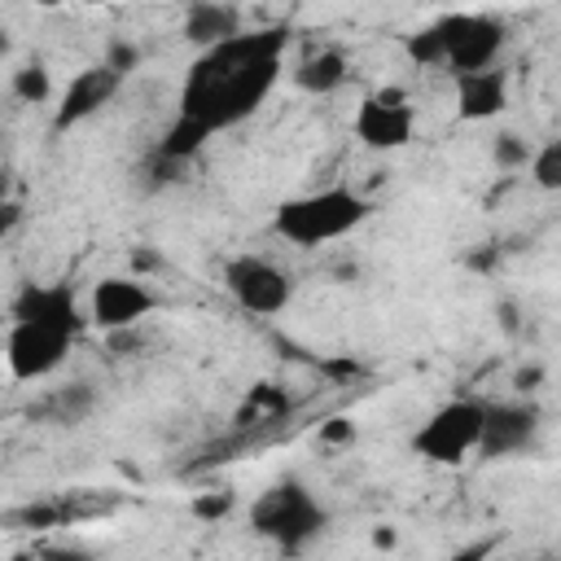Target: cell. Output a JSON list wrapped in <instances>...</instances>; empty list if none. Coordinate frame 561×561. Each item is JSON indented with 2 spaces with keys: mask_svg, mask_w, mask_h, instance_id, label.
<instances>
[{
  "mask_svg": "<svg viewBox=\"0 0 561 561\" xmlns=\"http://www.w3.org/2000/svg\"><path fill=\"white\" fill-rule=\"evenodd\" d=\"M530 180H535V188H543V193H561V136H552V140H543V145H535V153H530Z\"/></svg>",
  "mask_w": 561,
  "mask_h": 561,
  "instance_id": "cell-19",
  "label": "cell"
},
{
  "mask_svg": "<svg viewBox=\"0 0 561 561\" xmlns=\"http://www.w3.org/2000/svg\"><path fill=\"white\" fill-rule=\"evenodd\" d=\"M443 39H447V70L460 79V75H478V70H491L508 44V31L500 18L491 13H443L434 18Z\"/></svg>",
  "mask_w": 561,
  "mask_h": 561,
  "instance_id": "cell-6",
  "label": "cell"
},
{
  "mask_svg": "<svg viewBox=\"0 0 561 561\" xmlns=\"http://www.w3.org/2000/svg\"><path fill=\"white\" fill-rule=\"evenodd\" d=\"M118 83H123V75H118V70H110L105 61H101V66L79 70V75L66 83V92H61V105H57V114H53V127H57V131H66V127H75V123L92 118V114H96V110L118 92Z\"/></svg>",
  "mask_w": 561,
  "mask_h": 561,
  "instance_id": "cell-12",
  "label": "cell"
},
{
  "mask_svg": "<svg viewBox=\"0 0 561 561\" xmlns=\"http://www.w3.org/2000/svg\"><path fill=\"white\" fill-rule=\"evenodd\" d=\"M237 508V495L232 491H197L193 500H188V513L197 517V522H219V517H228Z\"/></svg>",
  "mask_w": 561,
  "mask_h": 561,
  "instance_id": "cell-21",
  "label": "cell"
},
{
  "mask_svg": "<svg viewBox=\"0 0 561 561\" xmlns=\"http://www.w3.org/2000/svg\"><path fill=\"white\" fill-rule=\"evenodd\" d=\"M482 425H486L482 399H447L421 421V430L412 434V451L430 465H460L478 451Z\"/></svg>",
  "mask_w": 561,
  "mask_h": 561,
  "instance_id": "cell-4",
  "label": "cell"
},
{
  "mask_svg": "<svg viewBox=\"0 0 561 561\" xmlns=\"http://www.w3.org/2000/svg\"><path fill=\"white\" fill-rule=\"evenodd\" d=\"M158 307V294L140 276H101L88 294V320L110 333H131L149 311Z\"/></svg>",
  "mask_w": 561,
  "mask_h": 561,
  "instance_id": "cell-9",
  "label": "cell"
},
{
  "mask_svg": "<svg viewBox=\"0 0 561 561\" xmlns=\"http://www.w3.org/2000/svg\"><path fill=\"white\" fill-rule=\"evenodd\" d=\"M79 333L57 329V324H35V320H9L4 329V364L13 381H44L53 377Z\"/></svg>",
  "mask_w": 561,
  "mask_h": 561,
  "instance_id": "cell-5",
  "label": "cell"
},
{
  "mask_svg": "<svg viewBox=\"0 0 561 561\" xmlns=\"http://www.w3.org/2000/svg\"><path fill=\"white\" fill-rule=\"evenodd\" d=\"M539 381H543V368L539 364H526V368H517L513 373V386L526 394V390H539Z\"/></svg>",
  "mask_w": 561,
  "mask_h": 561,
  "instance_id": "cell-26",
  "label": "cell"
},
{
  "mask_svg": "<svg viewBox=\"0 0 561 561\" xmlns=\"http://www.w3.org/2000/svg\"><path fill=\"white\" fill-rule=\"evenodd\" d=\"M504 105H508V75L500 66L456 79V118L486 123V118L504 114Z\"/></svg>",
  "mask_w": 561,
  "mask_h": 561,
  "instance_id": "cell-13",
  "label": "cell"
},
{
  "mask_svg": "<svg viewBox=\"0 0 561 561\" xmlns=\"http://www.w3.org/2000/svg\"><path fill=\"white\" fill-rule=\"evenodd\" d=\"M535 434H539L535 403H486V425H482L478 456H486V460L517 456L535 443Z\"/></svg>",
  "mask_w": 561,
  "mask_h": 561,
  "instance_id": "cell-11",
  "label": "cell"
},
{
  "mask_svg": "<svg viewBox=\"0 0 561 561\" xmlns=\"http://www.w3.org/2000/svg\"><path fill=\"white\" fill-rule=\"evenodd\" d=\"M329 526L324 504L298 482V478H280L272 482L254 504H250V530L267 543H276L280 552H302L311 539H320Z\"/></svg>",
  "mask_w": 561,
  "mask_h": 561,
  "instance_id": "cell-3",
  "label": "cell"
},
{
  "mask_svg": "<svg viewBox=\"0 0 561 561\" xmlns=\"http://www.w3.org/2000/svg\"><path fill=\"white\" fill-rule=\"evenodd\" d=\"M224 289L241 311L280 316L294 302V276L263 254H232L224 263Z\"/></svg>",
  "mask_w": 561,
  "mask_h": 561,
  "instance_id": "cell-7",
  "label": "cell"
},
{
  "mask_svg": "<svg viewBox=\"0 0 561 561\" xmlns=\"http://www.w3.org/2000/svg\"><path fill=\"white\" fill-rule=\"evenodd\" d=\"M403 53H408V61L421 66V70H430V66H447V39H443L438 22L412 31V35L403 39Z\"/></svg>",
  "mask_w": 561,
  "mask_h": 561,
  "instance_id": "cell-18",
  "label": "cell"
},
{
  "mask_svg": "<svg viewBox=\"0 0 561 561\" xmlns=\"http://www.w3.org/2000/svg\"><path fill=\"white\" fill-rule=\"evenodd\" d=\"M351 131L364 149L373 153H394V149H408L412 136H416V110L408 105V92L403 88H381L373 96H364L355 105V118H351Z\"/></svg>",
  "mask_w": 561,
  "mask_h": 561,
  "instance_id": "cell-8",
  "label": "cell"
},
{
  "mask_svg": "<svg viewBox=\"0 0 561 561\" xmlns=\"http://www.w3.org/2000/svg\"><path fill=\"white\" fill-rule=\"evenodd\" d=\"M491 548H495V539H478V543H469V548L451 552V561H486V557H491Z\"/></svg>",
  "mask_w": 561,
  "mask_h": 561,
  "instance_id": "cell-27",
  "label": "cell"
},
{
  "mask_svg": "<svg viewBox=\"0 0 561 561\" xmlns=\"http://www.w3.org/2000/svg\"><path fill=\"white\" fill-rule=\"evenodd\" d=\"M136 61H140V48H136V44H123V39H118V44H110V53H105V66H110V70H118V75H127Z\"/></svg>",
  "mask_w": 561,
  "mask_h": 561,
  "instance_id": "cell-23",
  "label": "cell"
},
{
  "mask_svg": "<svg viewBox=\"0 0 561 561\" xmlns=\"http://www.w3.org/2000/svg\"><path fill=\"white\" fill-rule=\"evenodd\" d=\"M394 543H399V530H394V526H373V548L390 552Z\"/></svg>",
  "mask_w": 561,
  "mask_h": 561,
  "instance_id": "cell-28",
  "label": "cell"
},
{
  "mask_svg": "<svg viewBox=\"0 0 561 561\" xmlns=\"http://www.w3.org/2000/svg\"><path fill=\"white\" fill-rule=\"evenodd\" d=\"M289 44L285 26L241 31L193 57L180 88V118H193L210 136L245 123L280 79V53Z\"/></svg>",
  "mask_w": 561,
  "mask_h": 561,
  "instance_id": "cell-1",
  "label": "cell"
},
{
  "mask_svg": "<svg viewBox=\"0 0 561 561\" xmlns=\"http://www.w3.org/2000/svg\"><path fill=\"white\" fill-rule=\"evenodd\" d=\"M316 443H320V447H351V443H355V421H351V416H329V421H320Z\"/></svg>",
  "mask_w": 561,
  "mask_h": 561,
  "instance_id": "cell-22",
  "label": "cell"
},
{
  "mask_svg": "<svg viewBox=\"0 0 561 561\" xmlns=\"http://www.w3.org/2000/svg\"><path fill=\"white\" fill-rule=\"evenodd\" d=\"M346 83V57L342 48H316L294 66V88L307 96H329Z\"/></svg>",
  "mask_w": 561,
  "mask_h": 561,
  "instance_id": "cell-15",
  "label": "cell"
},
{
  "mask_svg": "<svg viewBox=\"0 0 561 561\" xmlns=\"http://www.w3.org/2000/svg\"><path fill=\"white\" fill-rule=\"evenodd\" d=\"M9 320H35V324H57V329L83 333L88 311L79 307V298H75V289L66 280H53V285L26 280L9 302Z\"/></svg>",
  "mask_w": 561,
  "mask_h": 561,
  "instance_id": "cell-10",
  "label": "cell"
},
{
  "mask_svg": "<svg viewBox=\"0 0 561 561\" xmlns=\"http://www.w3.org/2000/svg\"><path fill=\"white\" fill-rule=\"evenodd\" d=\"M241 35V9L237 4H219V0H197L184 9V39L197 44L202 53Z\"/></svg>",
  "mask_w": 561,
  "mask_h": 561,
  "instance_id": "cell-14",
  "label": "cell"
},
{
  "mask_svg": "<svg viewBox=\"0 0 561 561\" xmlns=\"http://www.w3.org/2000/svg\"><path fill=\"white\" fill-rule=\"evenodd\" d=\"M18 215H22V206H18V202H4V232H13Z\"/></svg>",
  "mask_w": 561,
  "mask_h": 561,
  "instance_id": "cell-29",
  "label": "cell"
},
{
  "mask_svg": "<svg viewBox=\"0 0 561 561\" xmlns=\"http://www.w3.org/2000/svg\"><path fill=\"white\" fill-rule=\"evenodd\" d=\"M127 263H131V272H136L140 280H149V272H158V267H162V254H158V250H149V245H140V250H131V254H127Z\"/></svg>",
  "mask_w": 561,
  "mask_h": 561,
  "instance_id": "cell-25",
  "label": "cell"
},
{
  "mask_svg": "<svg viewBox=\"0 0 561 561\" xmlns=\"http://www.w3.org/2000/svg\"><path fill=\"white\" fill-rule=\"evenodd\" d=\"M373 215V202L346 184H333V188H316V193H298V197H285L272 215V228L289 241V245H302V250H316V245H329L346 232H355L359 224H368Z\"/></svg>",
  "mask_w": 561,
  "mask_h": 561,
  "instance_id": "cell-2",
  "label": "cell"
},
{
  "mask_svg": "<svg viewBox=\"0 0 561 561\" xmlns=\"http://www.w3.org/2000/svg\"><path fill=\"white\" fill-rule=\"evenodd\" d=\"M92 403H96V394H92V386H83V381H75V386H61V390H53L48 399H44V416L48 421H61V425H75V421H83L88 412H92Z\"/></svg>",
  "mask_w": 561,
  "mask_h": 561,
  "instance_id": "cell-16",
  "label": "cell"
},
{
  "mask_svg": "<svg viewBox=\"0 0 561 561\" xmlns=\"http://www.w3.org/2000/svg\"><path fill=\"white\" fill-rule=\"evenodd\" d=\"M35 561H92V552L83 543H48Z\"/></svg>",
  "mask_w": 561,
  "mask_h": 561,
  "instance_id": "cell-24",
  "label": "cell"
},
{
  "mask_svg": "<svg viewBox=\"0 0 561 561\" xmlns=\"http://www.w3.org/2000/svg\"><path fill=\"white\" fill-rule=\"evenodd\" d=\"M9 92L22 101V105H44L53 96V75L48 66L35 57V61H22L13 75H9Z\"/></svg>",
  "mask_w": 561,
  "mask_h": 561,
  "instance_id": "cell-17",
  "label": "cell"
},
{
  "mask_svg": "<svg viewBox=\"0 0 561 561\" xmlns=\"http://www.w3.org/2000/svg\"><path fill=\"white\" fill-rule=\"evenodd\" d=\"M530 145L517 136V131H500L495 140H491V162L500 167V171H522V167H530Z\"/></svg>",
  "mask_w": 561,
  "mask_h": 561,
  "instance_id": "cell-20",
  "label": "cell"
}]
</instances>
